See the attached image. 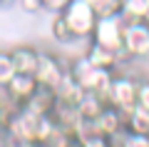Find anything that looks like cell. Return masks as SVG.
Instances as JSON below:
<instances>
[{"label":"cell","instance_id":"6da1fadb","mask_svg":"<svg viewBox=\"0 0 149 147\" xmlns=\"http://www.w3.org/2000/svg\"><path fill=\"white\" fill-rule=\"evenodd\" d=\"M67 75H70L77 85H80L85 92L100 95L104 102L109 100V87H112V77H114V72H109V70H100V68H92V65L87 63L85 55H77V58L70 63ZM107 105H109V102H107Z\"/></svg>","mask_w":149,"mask_h":147},{"label":"cell","instance_id":"7a4b0ae2","mask_svg":"<svg viewBox=\"0 0 149 147\" xmlns=\"http://www.w3.org/2000/svg\"><path fill=\"white\" fill-rule=\"evenodd\" d=\"M60 15H62L65 25H67L70 35L74 40H90L92 30H95V23H97V13L92 10V5L87 0H70L67 8Z\"/></svg>","mask_w":149,"mask_h":147},{"label":"cell","instance_id":"3957f363","mask_svg":"<svg viewBox=\"0 0 149 147\" xmlns=\"http://www.w3.org/2000/svg\"><path fill=\"white\" fill-rule=\"evenodd\" d=\"M92 42L100 47H107L112 53L122 55V42H124V20L122 15H107V18H97L95 30H92ZM124 60V58H122Z\"/></svg>","mask_w":149,"mask_h":147},{"label":"cell","instance_id":"277c9868","mask_svg":"<svg viewBox=\"0 0 149 147\" xmlns=\"http://www.w3.org/2000/svg\"><path fill=\"white\" fill-rule=\"evenodd\" d=\"M149 55V27L142 20L124 23V42H122V58L137 60Z\"/></svg>","mask_w":149,"mask_h":147},{"label":"cell","instance_id":"5b68a950","mask_svg":"<svg viewBox=\"0 0 149 147\" xmlns=\"http://www.w3.org/2000/svg\"><path fill=\"white\" fill-rule=\"evenodd\" d=\"M137 80L129 75H114L112 77V87H109V105L114 110L122 112V117L137 105Z\"/></svg>","mask_w":149,"mask_h":147},{"label":"cell","instance_id":"8992f818","mask_svg":"<svg viewBox=\"0 0 149 147\" xmlns=\"http://www.w3.org/2000/svg\"><path fill=\"white\" fill-rule=\"evenodd\" d=\"M65 75H67V70H65L62 60H60L55 53H45V50H40L37 68H35V80H37V85H40V87L55 90L60 82H62Z\"/></svg>","mask_w":149,"mask_h":147},{"label":"cell","instance_id":"52a82bcc","mask_svg":"<svg viewBox=\"0 0 149 147\" xmlns=\"http://www.w3.org/2000/svg\"><path fill=\"white\" fill-rule=\"evenodd\" d=\"M95 125H97V132H100L102 137L114 140L119 132H124V117H122L119 110H114L112 105H107L104 110L95 117Z\"/></svg>","mask_w":149,"mask_h":147},{"label":"cell","instance_id":"ba28073f","mask_svg":"<svg viewBox=\"0 0 149 147\" xmlns=\"http://www.w3.org/2000/svg\"><path fill=\"white\" fill-rule=\"evenodd\" d=\"M8 92H10V97L17 102V105H25L27 100H30L32 95H35V90L40 87L35 80V75H25V72H15L13 75V80L5 85Z\"/></svg>","mask_w":149,"mask_h":147},{"label":"cell","instance_id":"9c48e42d","mask_svg":"<svg viewBox=\"0 0 149 147\" xmlns=\"http://www.w3.org/2000/svg\"><path fill=\"white\" fill-rule=\"evenodd\" d=\"M82 55L87 58V63H90L92 68L109 70V72H114V70H117V65L122 63V55L112 53V50H107V47H100V45H95V42H90V45H87V50H85Z\"/></svg>","mask_w":149,"mask_h":147},{"label":"cell","instance_id":"30bf717a","mask_svg":"<svg viewBox=\"0 0 149 147\" xmlns=\"http://www.w3.org/2000/svg\"><path fill=\"white\" fill-rule=\"evenodd\" d=\"M13 55V63H15L17 72H25V75H35L37 68V58H40V50L32 45H15L10 50Z\"/></svg>","mask_w":149,"mask_h":147},{"label":"cell","instance_id":"8fae6325","mask_svg":"<svg viewBox=\"0 0 149 147\" xmlns=\"http://www.w3.org/2000/svg\"><path fill=\"white\" fill-rule=\"evenodd\" d=\"M55 102H57V97H55V90L50 87H37L35 95H32L30 100L25 102V110H30L32 115H50L55 107Z\"/></svg>","mask_w":149,"mask_h":147},{"label":"cell","instance_id":"7c38bea8","mask_svg":"<svg viewBox=\"0 0 149 147\" xmlns=\"http://www.w3.org/2000/svg\"><path fill=\"white\" fill-rule=\"evenodd\" d=\"M82 95H85V90L74 82L70 75H65L62 82L55 87V97H57L60 102H67V105H74V107H77V102L82 100Z\"/></svg>","mask_w":149,"mask_h":147},{"label":"cell","instance_id":"4fadbf2b","mask_svg":"<svg viewBox=\"0 0 149 147\" xmlns=\"http://www.w3.org/2000/svg\"><path fill=\"white\" fill-rule=\"evenodd\" d=\"M124 130H127V132H139V135H147V130H149V112L142 110L139 105H134L132 110L124 115Z\"/></svg>","mask_w":149,"mask_h":147},{"label":"cell","instance_id":"5bb4252c","mask_svg":"<svg viewBox=\"0 0 149 147\" xmlns=\"http://www.w3.org/2000/svg\"><path fill=\"white\" fill-rule=\"evenodd\" d=\"M147 13H149V0H122V5H119V15L124 23L144 20Z\"/></svg>","mask_w":149,"mask_h":147},{"label":"cell","instance_id":"9a60e30c","mask_svg":"<svg viewBox=\"0 0 149 147\" xmlns=\"http://www.w3.org/2000/svg\"><path fill=\"white\" fill-rule=\"evenodd\" d=\"M104 107H107V102L102 100L100 95H95V92H85V95H82V100L77 102V112H80V117H90V120H95Z\"/></svg>","mask_w":149,"mask_h":147},{"label":"cell","instance_id":"2e32d148","mask_svg":"<svg viewBox=\"0 0 149 147\" xmlns=\"http://www.w3.org/2000/svg\"><path fill=\"white\" fill-rule=\"evenodd\" d=\"M114 147H149V137L147 135H139V132H119L114 137Z\"/></svg>","mask_w":149,"mask_h":147},{"label":"cell","instance_id":"e0dca14e","mask_svg":"<svg viewBox=\"0 0 149 147\" xmlns=\"http://www.w3.org/2000/svg\"><path fill=\"white\" fill-rule=\"evenodd\" d=\"M50 35H52V40L55 42H72L74 37L70 35V30H67V25H65V20H62V15H52V23H50Z\"/></svg>","mask_w":149,"mask_h":147},{"label":"cell","instance_id":"ac0fdd59","mask_svg":"<svg viewBox=\"0 0 149 147\" xmlns=\"http://www.w3.org/2000/svg\"><path fill=\"white\" fill-rule=\"evenodd\" d=\"M92 5V10L97 13V18H107V15H119V5L122 0H87Z\"/></svg>","mask_w":149,"mask_h":147},{"label":"cell","instance_id":"d6986e66","mask_svg":"<svg viewBox=\"0 0 149 147\" xmlns=\"http://www.w3.org/2000/svg\"><path fill=\"white\" fill-rule=\"evenodd\" d=\"M15 63H13V55L10 50H0V85H8L15 75Z\"/></svg>","mask_w":149,"mask_h":147},{"label":"cell","instance_id":"ffe728a7","mask_svg":"<svg viewBox=\"0 0 149 147\" xmlns=\"http://www.w3.org/2000/svg\"><path fill=\"white\" fill-rule=\"evenodd\" d=\"M137 105L149 112V80H142L137 85Z\"/></svg>","mask_w":149,"mask_h":147},{"label":"cell","instance_id":"44dd1931","mask_svg":"<svg viewBox=\"0 0 149 147\" xmlns=\"http://www.w3.org/2000/svg\"><path fill=\"white\" fill-rule=\"evenodd\" d=\"M70 0H42V10L50 13V15H60V13L67 8Z\"/></svg>","mask_w":149,"mask_h":147},{"label":"cell","instance_id":"7402d4cb","mask_svg":"<svg viewBox=\"0 0 149 147\" xmlns=\"http://www.w3.org/2000/svg\"><path fill=\"white\" fill-rule=\"evenodd\" d=\"M74 147H114L109 137H90L85 142H74Z\"/></svg>","mask_w":149,"mask_h":147},{"label":"cell","instance_id":"603a6c76","mask_svg":"<svg viewBox=\"0 0 149 147\" xmlns=\"http://www.w3.org/2000/svg\"><path fill=\"white\" fill-rule=\"evenodd\" d=\"M20 3V8L25 13H40L42 10V0H17Z\"/></svg>","mask_w":149,"mask_h":147},{"label":"cell","instance_id":"cb8c5ba5","mask_svg":"<svg viewBox=\"0 0 149 147\" xmlns=\"http://www.w3.org/2000/svg\"><path fill=\"white\" fill-rule=\"evenodd\" d=\"M10 100H13V97H10V92H8V87H5V85H0V107L8 105Z\"/></svg>","mask_w":149,"mask_h":147},{"label":"cell","instance_id":"d4e9b609","mask_svg":"<svg viewBox=\"0 0 149 147\" xmlns=\"http://www.w3.org/2000/svg\"><path fill=\"white\" fill-rule=\"evenodd\" d=\"M142 23H144V25L149 27V13H147V15H144V20H142Z\"/></svg>","mask_w":149,"mask_h":147},{"label":"cell","instance_id":"484cf974","mask_svg":"<svg viewBox=\"0 0 149 147\" xmlns=\"http://www.w3.org/2000/svg\"><path fill=\"white\" fill-rule=\"evenodd\" d=\"M8 3H13V0H0V5H8Z\"/></svg>","mask_w":149,"mask_h":147},{"label":"cell","instance_id":"4316f807","mask_svg":"<svg viewBox=\"0 0 149 147\" xmlns=\"http://www.w3.org/2000/svg\"><path fill=\"white\" fill-rule=\"evenodd\" d=\"M147 137H149V130H147Z\"/></svg>","mask_w":149,"mask_h":147}]
</instances>
